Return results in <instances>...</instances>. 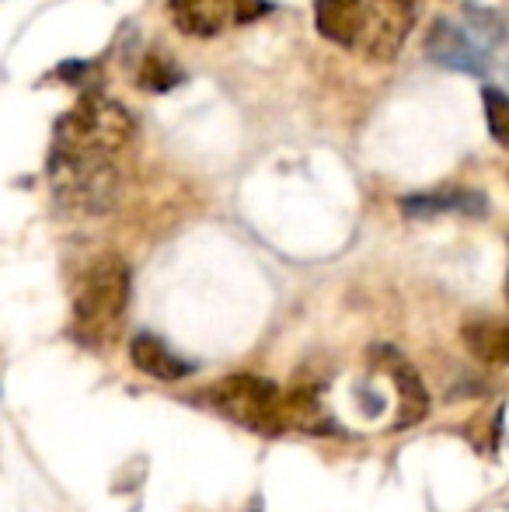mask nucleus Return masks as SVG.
Masks as SVG:
<instances>
[{
  "label": "nucleus",
  "instance_id": "1",
  "mask_svg": "<svg viewBox=\"0 0 509 512\" xmlns=\"http://www.w3.org/2000/svg\"><path fill=\"white\" fill-rule=\"evenodd\" d=\"M129 307V265L102 255L84 269L74 293V338L81 345H109L119 335Z\"/></svg>",
  "mask_w": 509,
  "mask_h": 512
},
{
  "label": "nucleus",
  "instance_id": "2",
  "mask_svg": "<svg viewBox=\"0 0 509 512\" xmlns=\"http://www.w3.org/2000/svg\"><path fill=\"white\" fill-rule=\"evenodd\" d=\"M49 189L56 203L70 213L102 216L116 206L123 178L112 154H91V150H49Z\"/></svg>",
  "mask_w": 509,
  "mask_h": 512
},
{
  "label": "nucleus",
  "instance_id": "3",
  "mask_svg": "<svg viewBox=\"0 0 509 512\" xmlns=\"http://www.w3.org/2000/svg\"><path fill=\"white\" fill-rule=\"evenodd\" d=\"M133 133H136L133 115H129L123 105L102 95H84L81 102L56 122L53 147L119 157V150L133 140Z\"/></svg>",
  "mask_w": 509,
  "mask_h": 512
},
{
  "label": "nucleus",
  "instance_id": "4",
  "mask_svg": "<svg viewBox=\"0 0 509 512\" xmlns=\"http://www.w3.org/2000/svg\"><path fill=\"white\" fill-rule=\"evenodd\" d=\"M210 401L227 418L245 425V429L276 432L283 425V394L276 391L272 380L252 377V373H238V377L220 380L210 391Z\"/></svg>",
  "mask_w": 509,
  "mask_h": 512
},
{
  "label": "nucleus",
  "instance_id": "5",
  "mask_svg": "<svg viewBox=\"0 0 509 512\" xmlns=\"http://www.w3.org/2000/svg\"><path fill=\"white\" fill-rule=\"evenodd\" d=\"M412 25H415L412 0H370V4H363V21L356 42L367 53V60L387 63L401 53Z\"/></svg>",
  "mask_w": 509,
  "mask_h": 512
},
{
  "label": "nucleus",
  "instance_id": "6",
  "mask_svg": "<svg viewBox=\"0 0 509 512\" xmlns=\"http://www.w3.org/2000/svg\"><path fill=\"white\" fill-rule=\"evenodd\" d=\"M255 11V0H171V18L189 35H217L234 21H248Z\"/></svg>",
  "mask_w": 509,
  "mask_h": 512
},
{
  "label": "nucleus",
  "instance_id": "7",
  "mask_svg": "<svg viewBox=\"0 0 509 512\" xmlns=\"http://www.w3.org/2000/svg\"><path fill=\"white\" fill-rule=\"evenodd\" d=\"M426 56L433 63H440V67L464 70V74H475V77H482L489 70L485 49L461 25H454V21H436L426 39Z\"/></svg>",
  "mask_w": 509,
  "mask_h": 512
},
{
  "label": "nucleus",
  "instance_id": "8",
  "mask_svg": "<svg viewBox=\"0 0 509 512\" xmlns=\"http://www.w3.org/2000/svg\"><path fill=\"white\" fill-rule=\"evenodd\" d=\"M129 359L133 366L150 380H161V384H175V380H185L196 373V366L185 356H178L164 338L150 335V331H140V335L129 342Z\"/></svg>",
  "mask_w": 509,
  "mask_h": 512
},
{
  "label": "nucleus",
  "instance_id": "9",
  "mask_svg": "<svg viewBox=\"0 0 509 512\" xmlns=\"http://www.w3.org/2000/svg\"><path fill=\"white\" fill-rule=\"evenodd\" d=\"M461 335L478 363L509 366V321H499V317H471Z\"/></svg>",
  "mask_w": 509,
  "mask_h": 512
},
{
  "label": "nucleus",
  "instance_id": "10",
  "mask_svg": "<svg viewBox=\"0 0 509 512\" xmlns=\"http://www.w3.org/2000/svg\"><path fill=\"white\" fill-rule=\"evenodd\" d=\"M363 0H318L314 4V28L339 46H353L360 35Z\"/></svg>",
  "mask_w": 509,
  "mask_h": 512
},
{
  "label": "nucleus",
  "instance_id": "11",
  "mask_svg": "<svg viewBox=\"0 0 509 512\" xmlns=\"http://www.w3.org/2000/svg\"><path fill=\"white\" fill-rule=\"evenodd\" d=\"M391 380L398 391V411H394V429H412L429 411V394L422 387L419 373L401 359H391Z\"/></svg>",
  "mask_w": 509,
  "mask_h": 512
},
{
  "label": "nucleus",
  "instance_id": "12",
  "mask_svg": "<svg viewBox=\"0 0 509 512\" xmlns=\"http://www.w3.org/2000/svg\"><path fill=\"white\" fill-rule=\"evenodd\" d=\"M401 206H405V213H412V216H433V213H440V209H464V213H482L485 199L475 196V192L450 189V192H440V196H412V199H405Z\"/></svg>",
  "mask_w": 509,
  "mask_h": 512
},
{
  "label": "nucleus",
  "instance_id": "13",
  "mask_svg": "<svg viewBox=\"0 0 509 512\" xmlns=\"http://www.w3.org/2000/svg\"><path fill=\"white\" fill-rule=\"evenodd\" d=\"M178 67L168 60V56H161V53H150L147 56V63H143V70H140V88H147V91H168V88H175L178 84Z\"/></svg>",
  "mask_w": 509,
  "mask_h": 512
},
{
  "label": "nucleus",
  "instance_id": "14",
  "mask_svg": "<svg viewBox=\"0 0 509 512\" xmlns=\"http://www.w3.org/2000/svg\"><path fill=\"white\" fill-rule=\"evenodd\" d=\"M485 119H489V133L499 147H509V98L499 88H485Z\"/></svg>",
  "mask_w": 509,
  "mask_h": 512
},
{
  "label": "nucleus",
  "instance_id": "15",
  "mask_svg": "<svg viewBox=\"0 0 509 512\" xmlns=\"http://www.w3.org/2000/svg\"><path fill=\"white\" fill-rule=\"evenodd\" d=\"M506 297H509V276H506Z\"/></svg>",
  "mask_w": 509,
  "mask_h": 512
}]
</instances>
